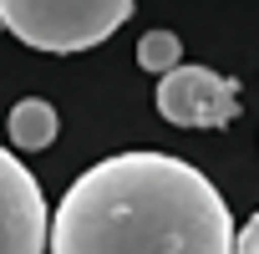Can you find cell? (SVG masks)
I'll use <instances>...</instances> for the list:
<instances>
[{
	"mask_svg": "<svg viewBox=\"0 0 259 254\" xmlns=\"http://www.w3.org/2000/svg\"><path fill=\"white\" fill-rule=\"evenodd\" d=\"M6 133H11V143H16L21 153H41V148H51V143H56V133H61L56 107H51V102H41V97L16 102V107H11V122H6Z\"/></svg>",
	"mask_w": 259,
	"mask_h": 254,
	"instance_id": "obj_5",
	"label": "cell"
},
{
	"mask_svg": "<svg viewBox=\"0 0 259 254\" xmlns=\"http://www.w3.org/2000/svg\"><path fill=\"white\" fill-rule=\"evenodd\" d=\"M0 31H6V11H0Z\"/></svg>",
	"mask_w": 259,
	"mask_h": 254,
	"instance_id": "obj_8",
	"label": "cell"
},
{
	"mask_svg": "<svg viewBox=\"0 0 259 254\" xmlns=\"http://www.w3.org/2000/svg\"><path fill=\"white\" fill-rule=\"evenodd\" d=\"M158 112L173 127H203V133H219L239 117V81L219 76L213 66H173L158 81Z\"/></svg>",
	"mask_w": 259,
	"mask_h": 254,
	"instance_id": "obj_3",
	"label": "cell"
},
{
	"mask_svg": "<svg viewBox=\"0 0 259 254\" xmlns=\"http://www.w3.org/2000/svg\"><path fill=\"white\" fill-rule=\"evenodd\" d=\"M224 193L183 158L133 148L92 163L51 214V254H234Z\"/></svg>",
	"mask_w": 259,
	"mask_h": 254,
	"instance_id": "obj_1",
	"label": "cell"
},
{
	"mask_svg": "<svg viewBox=\"0 0 259 254\" xmlns=\"http://www.w3.org/2000/svg\"><path fill=\"white\" fill-rule=\"evenodd\" d=\"M234 254H259V208H254V219L239 229V249Z\"/></svg>",
	"mask_w": 259,
	"mask_h": 254,
	"instance_id": "obj_7",
	"label": "cell"
},
{
	"mask_svg": "<svg viewBox=\"0 0 259 254\" xmlns=\"http://www.w3.org/2000/svg\"><path fill=\"white\" fill-rule=\"evenodd\" d=\"M6 31L21 36L31 51L71 56L102 46L117 26H127L133 0H0Z\"/></svg>",
	"mask_w": 259,
	"mask_h": 254,
	"instance_id": "obj_2",
	"label": "cell"
},
{
	"mask_svg": "<svg viewBox=\"0 0 259 254\" xmlns=\"http://www.w3.org/2000/svg\"><path fill=\"white\" fill-rule=\"evenodd\" d=\"M138 66L168 76L173 66H183V41H178L173 31H148V36L138 41Z\"/></svg>",
	"mask_w": 259,
	"mask_h": 254,
	"instance_id": "obj_6",
	"label": "cell"
},
{
	"mask_svg": "<svg viewBox=\"0 0 259 254\" xmlns=\"http://www.w3.org/2000/svg\"><path fill=\"white\" fill-rule=\"evenodd\" d=\"M46 249H51L46 193L11 148H0V254H46Z\"/></svg>",
	"mask_w": 259,
	"mask_h": 254,
	"instance_id": "obj_4",
	"label": "cell"
}]
</instances>
